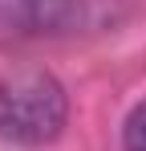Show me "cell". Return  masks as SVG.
I'll list each match as a JSON object with an SVG mask.
<instances>
[{
    "mask_svg": "<svg viewBox=\"0 0 146 151\" xmlns=\"http://www.w3.org/2000/svg\"><path fill=\"white\" fill-rule=\"evenodd\" d=\"M122 151H146V102H138L122 123Z\"/></svg>",
    "mask_w": 146,
    "mask_h": 151,
    "instance_id": "cell-3",
    "label": "cell"
},
{
    "mask_svg": "<svg viewBox=\"0 0 146 151\" xmlns=\"http://www.w3.org/2000/svg\"><path fill=\"white\" fill-rule=\"evenodd\" d=\"M69 123V94L49 70H16L0 78V143L45 147Z\"/></svg>",
    "mask_w": 146,
    "mask_h": 151,
    "instance_id": "cell-1",
    "label": "cell"
},
{
    "mask_svg": "<svg viewBox=\"0 0 146 151\" xmlns=\"http://www.w3.org/2000/svg\"><path fill=\"white\" fill-rule=\"evenodd\" d=\"M85 21L81 0H0V41L69 37Z\"/></svg>",
    "mask_w": 146,
    "mask_h": 151,
    "instance_id": "cell-2",
    "label": "cell"
}]
</instances>
